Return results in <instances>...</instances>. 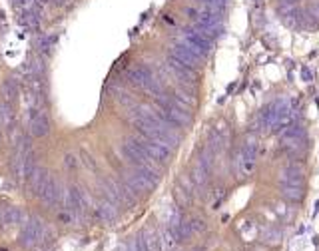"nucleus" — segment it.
<instances>
[{"mask_svg":"<svg viewBox=\"0 0 319 251\" xmlns=\"http://www.w3.org/2000/svg\"><path fill=\"white\" fill-rule=\"evenodd\" d=\"M22 212L20 208H14V206H8V208H2L0 210V226L2 228H14L22 222Z\"/></svg>","mask_w":319,"mask_h":251,"instance_id":"5","label":"nucleus"},{"mask_svg":"<svg viewBox=\"0 0 319 251\" xmlns=\"http://www.w3.org/2000/svg\"><path fill=\"white\" fill-rule=\"evenodd\" d=\"M50 172L44 170V168H34V172L28 176V194L34 196V198H40L42 190L46 188L48 180H50Z\"/></svg>","mask_w":319,"mask_h":251,"instance_id":"4","label":"nucleus"},{"mask_svg":"<svg viewBox=\"0 0 319 251\" xmlns=\"http://www.w3.org/2000/svg\"><path fill=\"white\" fill-rule=\"evenodd\" d=\"M48 132H50V120L46 112H42L40 108H34L30 112V134L34 138H44Z\"/></svg>","mask_w":319,"mask_h":251,"instance_id":"3","label":"nucleus"},{"mask_svg":"<svg viewBox=\"0 0 319 251\" xmlns=\"http://www.w3.org/2000/svg\"><path fill=\"white\" fill-rule=\"evenodd\" d=\"M42 251H48V250H42Z\"/></svg>","mask_w":319,"mask_h":251,"instance_id":"8","label":"nucleus"},{"mask_svg":"<svg viewBox=\"0 0 319 251\" xmlns=\"http://www.w3.org/2000/svg\"><path fill=\"white\" fill-rule=\"evenodd\" d=\"M278 12L298 28L319 26V0H276Z\"/></svg>","mask_w":319,"mask_h":251,"instance_id":"1","label":"nucleus"},{"mask_svg":"<svg viewBox=\"0 0 319 251\" xmlns=\"http://www.w3.org/2000/svg\"><path fill=\"white\" fill-rule=\"evenodd\" d=\"M0 96H2V102L12 104L18 98V84H16V80H6L0 86Z\"/></svg>","mask_w":319,"mask_h":251,"instance_id":"6","label":"nucleus"},{"mask_svg":"<svg viewBox=\"0 0 319 251\" xmlns=\"http://www.w3.org/2000/svg\"><path fill=\"white\" fill-rule=\"evenodd\" d=\"M12 122H14V112H12V108H10L8 102H2V104H0V126H2V128H8V126H12Z\"/></svg>","mask_w":319,"mask_h":251,"instance_id":"7","label":"nucleus"},{"mask_svg":"<svg viewBox=\"0 0 319 251\" xmlns=\"http://www.w3.org/2000/svg\"><path fill=\"white\" fill-rule=\"evenodd\" d=\"M46 236H48V230H46L44 222H42L40 218L32 216V218L26 220V224H24V228H22L20 246L30 250V248H34V246H38V244H44V242H46V240H44Z\"/></svg>","mask_w":319,"mask_h":251,"instance_id":"2","label":"nucleus"}]
</instances>
